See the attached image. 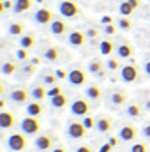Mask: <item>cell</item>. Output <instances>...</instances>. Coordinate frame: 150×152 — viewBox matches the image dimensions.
I'll return each mask as SVG.
<instances>
[{
    "mask_svg": "<svg viewBox=\"0 0 150 152\" xmlns=\"http://www.w3.org/2000/svg\"><path fill=\"white\" fill-rule=\"evenodd\" d=\"M118 11H120L122 16H131V14L134 12V7L129 4V0H124V2L118 5Z\"/></svg>",
    "mask_w": 150,
    "mask_h": 152,
    "instance_id": "cell-30",
    "label": "cell"
},
{
    "mask_svg": "<svg viewBox=\"0 0 150 152\" xmlns=\"http://www.w3.org/2000/svg\"><path fill=\"white\" fill-rule=\"evenodd\" d=\"M120 80L124 83H134V81H138L140 80V69H138V66H134V64L122 66V69H120Z\"/></svg>",
    "mask_w": 150,
    "mask_h": 152,
    "instance_id": "cell-4",
    "label": "cell"
},
{
    "mask_svg": "<svg viewBox=\"0 0 150 152\" xmlns=\"http://www.w3.org/2000/svg\"><path fill=\"white\" fill-rule=\"evenodd\" d=\"M9 34L14 36V37H21V36H25V27H23V23H18V21L11 23V25H9Z\"/></svg>",
    "mask_w": 150,
    "mask_h": 152,
    "instance_id": "cell-26",
    "label": "cell"
},
{
    "mask_svg": "<svg viewBox=\"0 0 150 152\" xmlns=\"http://www.w3.org/2000/svg\"><path fill=\"white\" fill-rule=\"evenodd\" d=\"M129 4H131L134 9H138V7H140V0H129Z\"/></svg>",
    "mask_w": 150,
    "mask_h": 152,
    "instance_id": "cell-46",
    "label": "cell"
},
{
    "mask_svg": "<svg viewBox=\"0 0 150 152\" xmlns=\"http://www.w3.org/2000/svg\"><path fill=\"white\" fill-rule=\"evenodd\" d=\"M145 110H149V112H150V99L145 101Z\"/></svg>",
    "mask_w": 150,
    "mask_h": 152,
    "instance_id": "cell-51",
    "label": "cell"
},
{
    "mask_svg": "<svg viewBox=\"0 0 150 152\" xmlns=\"http://www.w3.org/2000/svg\"><path fill=\"white\" fill-rule=\"evenodd\" d=\"M67 81H69L71 85H74V87L85 85V81H87V75H85V71H83V69H79V67H74V69H71V71H69Z\"/></svg>",
    "mask_w": 150,
    "mask_h": 152,
    "instance_id": "cell-9",
    "label": "cell"
},
{
    "mask_svg": "<svg viewBox=\"0 0 150 152\" xmlns=\"http://www.w3.org/2000/svg\"><path fill=\"white\" fill-rule=\"evenodd\" d=\"M34 145H36V149H37V151H41V152L51 151V149H53V136H51V134L42 133V134H39L37 138H36Z\"/></svg>",
    "mask_w": 150,
    "mask_h": 152,
    "instance_id": "cell-8",
    "label": "cell"
},
{
    "mask_svg": "<svg viewBox=\"0 0 150 152\" xmlns=\"http://www.w3.org/2000/svg\"><path fill=\"white\" fill-rule=\"evenodd\" d=\"M87 127H85V124L83 122H79V120H71L69 124H67V136L69 138H73V140H81V138H85L87 136Z\"/></svg>",
    "mask_w": 150,
    "mask_h": 152,
    "instance_id": "cell-5",
    "label": "cell"
},
{
    "mask_svg": "<svg viewBox=\"0 0 150 152\" xmlns=\"http://www.w3.org/2000/svg\"><path fill=\"white\" fill-rule=\"evenodd\" d=\"M16 57H18L20 60H27V58H28V50H25V48H20V50L16 51Z\"/></svg>",
    "mask_w": 150,
    "mask_h": 152,
    "instance_id": "cell-36",
    "label": "cell"
},
{
    "mask_svg": "<svg viewBox=\"0 0 150 152\" xmlns=\"http://www.w3.org/2000/svg\"><path fill=\"white\" fill-rule=\"evenodd\" d=\"M34 44H36V37H34V34H25V36L20 37V46L25 48V50L34 48Z\"/></svg>",
    "mask_w": 150,
    "mask_h": 152,
    "instance_id": "cell-27",
    "label": "cell"
},
{
    "mask_svg": "<svg viewBox=\"0 0 150 152\" xmlns=\"http://www.w3.org/2000/svg\"><path fill=\"white\" fill-rule=\"evenodd\" d=\"M149 30H150V23H149Z\"/></svg>",
    "mask_w": 150,
    "mask_h": 152,
    "instance_id": "cell-53",
    "label": "cell"
},
{
    "mask_svg": "<svg viewBox=\"0 0 150 152\" xmlns=\"http://www.w3.org/2000/svg\"><path fill=\"white\" fill-rule=\"evenodd\" d=\"M74 152H94V151H92L90 145H78Z\"/></svg>",
    "mask_w": 150,
    "mask_h": 152,
    "instance_id": "cell-39",
    "label": "cell"
},
{
    "mask_svg": "<svg viewBox=\"0 0 150 152\" xmlns=\"http://www.w3.org/2000/svg\"><path fill=\"white\" fill-rule=\"evenodd\" d=\"M110 143H111L113 147H117L118 145V142H120V138H117V136H110V140H108Z\"/></svg>",
    "mask_w": 150,
    "mask_h": 152,
    "instance_id": "cell-44",
    "label": "cell"
},
{
    "mask_svg": "<svg viewBox=\"0 0 150 152\" xmlns=\"http://www.w3.org/2000/svg\"><path fill=\"white\" fill-rule=\"evenodd\" d=\"M30 96H32V99H36V101H42V99L48 96V88H44V83H42V85H36V87H32Z\"/></svg>",
    "mask_w": 150,
    "mask_h": 152,
    "instance_id": "cell-23",
    "label": "cell"
},
{
    "mask_svg": "<svg viewBox=\"0 0 150 152\" xmlns=\"http://www.w3.org/2000/svg\"><path fill=\"white\" fill-rule=\"evenodd\" d=\"M55 20V16H53V11L51 9H46V7H41L36 11V14H34V21L39 23V25H51V21Z\"/></svg>",
    "mask_w": 150,
    "mask_h": 152,
    "instance_id": "cell-7",
    "label": "cell"
},
{
    "mask_svg": "<svg viewBox=\"0 0 150 152\" xmlns=\"http://www.w3.org/2000/svg\"><path fill=\"white\" fill-rule=\"evenodd\" d=\"M42 57H44V60H46V62L55 64V62H58V60H60V48H57V46H50V48L42 53Z\"/></svg>",
    "mask_w": 150,
    "mask_h": 152,
    "instance_id": "cell-19",
    "label": "cell"
},
{
    "mask_svg": "<svg viewBox=\"0 0 150 152\" xmlns=\"http://www.w3.org/2000/svg\"><path fill=\"white\" fill-rule=\"evenodd\" d=\"M136 136H138V129H136L134 126H131V124L122 126L120 131H118V138H120L122 142H133Z\"/></svg>",
    "mask_w": 150,
    "mask_h": 152,
    "instance_id": "cell-12",
    "label": "cell"
},
{
    "mask_svg": "<svg viewBox=\"0 0 150 152\" xmlns=\"http://www.w3.org/2000/svg\"><path fill=\"white\" fill-rule=\"evenodd\" d=\"M97 34H99V32H97V30H95V28H88V30H87V37H97Z\"/></svg>",
    "mask_w": 150,
    "mask_h": 152,
    "instance_id": "cell-42",
    "label": "cell"
},
{
    "mask_svg": "<svg viewBox=\"0 0 150 152\" xmlns=\"http://www.w3.org/2000/svg\"><path fill=\"white\" fill-rule=\"evenodd\" d=\"M69 46H73V48H81L83 44H85V41H87V34H83V32H79V30H73L71 34H69Z\"/></svg>",
    "mask_w": 150,
    "mask_h": 152,
    "instance_id": "cell-14",
    "label": "cell"
},
{
    "mask_svg": "<svg viewBox=\"0 0 150 152\" xmlns=\"http://www.w3.org/2000/svg\"><path fill=\"white\" fill-rule=\"evenodd\" d=\"M42 83H44V85H50V87H53V85L57 83V75L46 73V75L42 76Z\"/></svg>",
    "mask_w": 150,
    "mask_h": 152,
    "instance_id": "cell-33",
    "label": "cell"
},
{
    "mask_svg": "<svg viewBox=\"0 0 150 152\" xmlns=\"http://www.w3.org/2000/svg\"><path fill=\"white\" fill-rule=\"evenodd\" d=\"M143 71H145V75H147V76H150V60H147V62H145Z\"/></svg>",
    "mask_w": 150,
    "mask_h": 152,
    "instance_id": "cell-45",
    "label": "cell"
},
{
    "mask_svg": "<svg viewBox=\"0 0 150 152\" xmlns=\"http://www.w3.org/2000/svg\"><path fill=\"white\" fill-rule=\"evenodd\" d=\"M55 75H57L58 80H64V78H67V76H69V73H66L64 69H57V71H55Z\"/></svg>",
    "mask_w": 150,
    "mask_h": 152,
    "instance_id": "cell-40",
    "label": "cell"
},
{
    "mask_svg": "<svg viewBox=\"0 0 150 152\" xmlns=\"http://www.w3.org/2000/svg\"><path fill=\"white\" fill-rule=\"evenodd\" d=\"M125 113H127V117H131V118H140V117H141V106H138V104H129V106L125 108Z\"/></svg>",
    "mask_w": 150,
    "mask_h": 152,
    "instance_id": "cell-29",
    "label": "cell"
},
{
    "mask_svg": "<svg viewBox=\"0 0 150 152\" xmlns=\"http://www.w3.org/2000/svg\"><path fill=\"white\" fill-rule=\"evenodd\" d=\"M131 152H147V145L145 143H134L131 147Z\"/></svg>",
    "mask_w": 150,
    "mask_h": 152,
    "instance_id": "cell-37",
    "label": "cell"
},
{
    "mask_svg": "<svg viewBox=\"0 0 150 152\" xmlns=\"http://www.w3.org/2000/svg\"><path fill=\"white\" fill-rule=\"evenodd\" d=\"M28 92L25 90V88H12L11 90V94H9V99L14 103V104H27L28 103Z\"/></svg>",
    "mask_w": 150,
    "mask_h": 152,
    "instance_id": "cell-10",
    "label": "cell"
},
{
    "mask_svg": "<svg viewBox=\"0 0 150 152\" xmlns=\"http://www.w3.org/2000/svg\"><path fill=\"white\" fill-rule=\"evenodd\" d=\"M88 73L95 75L97 78H101V80H104V78H106V69H104V64H103L99 58L90 60V64H88Z\"/></svg>",
    "mask_w": 150,
    "mask_h": 152,
    "instance_id": "cell-13",
    "label": "cell"
},
{
    "mask_svg": "<svg viewBox=\"0 0 150 152\" xmlns=\"http://www.w3.org/2000/svg\"><path fill=\"white\" fill-rule=\"evenodd\" d=\"M120 30H131L133 28V21L129 20V16H120V20L117 21Z\"/></svg>",
    "mask_w": 150,
    "mask_h": 152,
    "instance_id": "cell-31",
    "label": "cell"
},
{
    "mask_svg": "<svg viewBox=\"0 0 150 152\" xmlns=\"http://www.w3.org/2000/svg\"><path fill=\"white\" fill-rule=\"evenodd\" d=\"M0 108H5V99H4V97L0 99Z\"/></svg>",
    "mask_w": 150,
    "mask_h": 152,
    "instance_id": "cell-52",
    "label": "cell"
},
{
    "mask_svg": "<svg viewBox=\"0 0 150 152\" xmlns=\"http://www.w3.org/2000/svg\"><path fill=\"white\" fill-rule=\"evenodd\" d=\"M106 69H110V71H118V69H122V67H120V62H118L117 58H108V60H106Z\"/></svg>",
    "mask_w": 150,
    "mask_h": 152,
    "instance_id": "cell-32",
    "label": "cell"
},
{
    "mask_svg": "<svg viewBox=\"0 0 150 152\" xmlns=\"http://www.w3.org/2000/svg\"><path fill=\"white\" fill-rule=\"evenodd\" d=\"M97 122H95V129L101 133V134H106V133H110L113 127V122L110 117H106V115H103V117H99V118H95Z\"/></svg>",
    "mask_w": 150,
    "mask_h": 152,
    "instance_id": "cell-15",
    "label": "cell"
},
{
    "mask_svg": "<svg viewBox=\"0 0 150 152\" xmlns=\"http://www.w3.org/2000/svg\"><path fill=\"white\" fill-rule=\"evenodd\" d=\"M57 9L67 20H73V18H78L79 16V7H78V4H76L74 0H60Z\"/></svg>",
    "mask_w": 150,
    "mask_h": 152,
    "instance_id": "cell-2",
    "label": "cell"
},
{
    "mask_svg": "<svg viewBox=\"0 0 150 152\" xmlns=\"http://www.w3.org/2000/svg\"><path fill=\"white\" fill-rule=\"evenodd\" d=\"M14 122H16V118H14V115L11 112H7V110L0 112V127L2 129H11L14 126Z\"/></svg>",
    "mask_w": 150,
    "mask_h": 152,
    "instance_id": "cell-17",
    "label": "cell"
},
{
    "mask_svg": "<svg viewBox=\"0 0 150 152\" xmlns=\"http://www.w3.org/2000/svg\"><path fill=\"white\" fill-rule=\"evenodd\" d=\"M44 112V108H42V104H41V101H30L28 104H27V115H30V117H41Z\"/></svg>",
    "mask_w": 150,
    "mask_h": 152,
    "instance_id": "cell-20",
    "label": "cell"
},
{
    "mask_svg": "<svg viewBox=\"0 0 150 152\" xmlns=\"http://www.w3.org/2000/svg\"><path fill=\"white\" fill-rule=\"evenodd\" d=\"M28 9H32V0H14V7H12L14 14H21Z\"/></svg>",
    "mask_w": 150,
    "mask_h": 152,
    "instance_id": "cell-22",
    "label": "cell"
},
{
    "mask_svg": "<svg viewBox=\"0 0 150 152\" xmlns=\"http://www.w3.org/2000/svg\"><path fill=\"white\" fill-rule=\"evenodd\" d=\"M85 96H87L90 101L99 103V101H101V97H103V90H101L97 85H88V87L85 88Z\"/></svg>",
    "mask_w": 150,
    "mask_h": 152,
    "instance_id": "cell-18",
    "label": "cell"
},
{
    "mask_svg": "<svg viewBox=\"0 0 150 152\" xmlns=\"http://www.w3.org/2000/svg\"><path fill=\"white\" fill-rule=\"evenodd\" d=\"M113 50H117V46L113 44V41H110V39H103L101 42H99V51H101V55H111Z\"/></svg>",
    "mask_w": 150,
    "mask_h": 152,
    "instance_id": "cell-24",
    "label": "cell"
},
{
    "mask_svg": "<svg viewBox=\"0 0 150 152\" xmlns=\"http://www.w3.org/2000/svg\"><path fill=\"white\" fill-rule=\"evenodd\" d=\"M117 53H118L120 58H131L133 53H134V48H133L129 42H122V44L117 46Z\"/></svg>",
    "mask_w": 150,
    "mask_h": 152,
    "instance_id": "cell-21",
    "label": "cell"
},
{
    "mask_svg": "<svg viewBox=\"0 0 150 152\" xmlns=\"http://www.w3.org/2000/svg\"><path fill=\"white\" fill-rule=\"evenodd\" d=\"M74 2H79V0H74Z\"/></svg>",
    "mask_w": 150,
    "mask_h": 152,
    "instance_id": "cell-54",
    "label": "cell"
},
{
    "mask_svg": "<svg viewBox=\"0 0 150 152\" xmlns=\"http://www.w3.org/2000/svg\"><path fill=\"white\" fill-rule=\"evenodd\" d=\"M50 32L53 36H57V37H62V36H66L69 32V27H67L66 20H53L51 25H50Z\"/></svg>",
    "mask_w": 150,
    "mask_h": 152,
    "instance_id": "cell-11",
    "label": "cell"
},
{
    "mask_svg": "<svg viewBox=\"0 0 150 152\" xmlns=\"http://www.w3.org/2000/svg\"><path fill=\"white\" fill-rule=\"evenodd\" d=\"M4 5H5V9H11V7H14V5L11 4V0H4Z\"/></svg>",
    "mask_w": 150,
    "mask_h": 152,
    "instance_id": "cell-49",
    "label": "cell"
},
{
    "mask_svg": "<svg viewBox=\"0 0 150 152\" xmlns=\"http://www.w3.org/2000/svg\"><path fill=\"white\" fill-rule=\"evenodd\" d=\"M27 145H28V140H27V134L25 133H12L7 138V147H9V151H12V152L25 151Z\"/></svg>",
    "mask_w": 150,
    "mask_h": 152,
    "instance_id": "cell-3",
    "label": "cell"
},
{
    "mask_svg": "<svg viewBox=\"0 0 150 152\" xmlns=\"http://www.w3.org/2000/svg\"><path fill=\"white\" fill-rule=\"evenodd\" d=\"M141 134H143L145 138H150V124H147V126L141 129Z\"/></svg>",
    "mask_w": 150,
    "mask_h": 152,
    "instance_id": "cell-43",
    "label": "cell"
},
{
    "mask_svg": "<svg viewBox=\"0 0 150 152\" xmlns=\"http://www.w3.org/2000/svg\"><path fill=\"white\" fill-rule=\"evenodd\" d=\"M88 112H90V104L87 99L78 97L71 103V113L74 117H85V115H88Z\"/></svg>",
    "mask_w": 150,
    "mask_h": 152,
    "instance_id": "cell-6",
    "label": "cell"
},
{
    "mask_svg": "<svg viewBox=\"0 0 150 152\" xmlns=\"http://www.w3.org/2000/svg\"><path fill=\"white\" fill-rule=\"evenodd\" d=\"M111 149H113V145L108 142V143H103V145H101L99 152H111Z\"/></svg>",
    "mask_w": 150,
    "mask_h": 152,
    "instance_id": "cell-41",
    "label": "cell"
},
{
    "mask_svg": "<svg viewBox=\"0 0 150 152\" xmlns=\"http://www.w3.org/2000/svg\"><path fill=\"white\" fill-rule=\"evenodd\" d=\"M50 99H51V106L53 108H66L67 103H69V99H67V96L64 92L58 94V96H55V97H50Z\"/></svg>",
    "mask_w": 150,
    "mask_h": 152,
    "instance_id": "cell-25",
    "label": "cell"
},
{
    "mask_svg": "<svg viewBox=\"0 0 150 152\" xmlns=\"http://www.w3.org/2000/svg\"><path fill=\"white\" fill-rule=\"evenodd\" d=\"M81 122L85 124V127H87V129H94V127H95V122H97V120H95L94 117H90V115H85Z\"/></svg>",
    "mask_w": 150,
    "mask_h": 152,
    "instance_id": "cell-34",
    "label": "cell"
},
{
    "mask_svg": "<svg viewBox=\"0 0 150 152\" xmlns=\"http://www.w3.org/2000/svg\"><path fill=\"white\" fill-rule=\"evenodd\" d=\"M125 101H127V96H125V92H124V90H120V88L113 90L111 94H110V104L115 106V108H118V106L125 104Z\"/></svg>",
    "mask_w": 150,
    "mask_h": 152,
    "instance_id": "cell-16",
    "label": "cell"
},
{
    "mask_svg": "<svg viewBox=\"0 0 150 152\" xmlns=\"http://www.w3.org/2000/svg\"><path fill=\"white\" fill-rule=\"evenodd\" d=\"M30 64H34V66H37V64H39V58H37V57H34V58L30 60Z\"/></svg>",
    "mask_w": 150,
    "mask_h": 152,
    "instance_id": "cell-50",
    "label": "cell"
},
{
    "mask_svg": "<svg viewBox=\"0 0 150 152\" xmlns=\"http://www.w3.org/2000/svg\"><path fill=\"white\" fill-rule=\"evenodd\" d=\"M51 152H67V151H66L64 147H53V149H51Z\"/></svg>",
    "mask_w": 150,
    "mask_h": 152,
    "instance_id": "cell-48",
    "label": "cell"
},
{
    "mask_svg": "<svg viewBox=\"0 0 150 152\" xmlns=\"http://www.w3.org/2000/svg\"><path fill=\"white\" fill-rule=\"evenodd\" d=\"M117 32V27L113 25V23H108V25H104V34L106 36H113Z\"/></svg>",
    "mask_w": 150,
    "mask_h": 152,
    "instance_id": "cell-38",
    "label": "cell"
},
{
    "mask_svg": "<svg viewBox=\"0 0 150 152\" xmlns=\"http://www.w3.org/2000/svg\"><path fill=\"white\" fill-rule=\"evenodd\" d=\"M20 127H21V133H25L27 136H36V134H39V131H41V122H39L37 117L27 115L20 122Z\"/></svg>",
    "mask_w": 150,
    "mask_h": 152,
    "instance_id": "cell-1",
    "label": "cell"
},
{
    "mask_svg": "<svg viewBox=\"0 0 150 152\" xmlns=\"http://www.w3.org/2000/svg\"><path fill=\"white\" fill-rule=\"evenodd\" d=\"M58 94H62V87L53 85V87L48 88V97H55V96H58Z\"/></svg>",
    "mask_w": 150,
    "mask_h": 152,
    "instance_id": "cell-35",
    "label": "cell"
},
{
    "mask_svg": "<svg viewBox=\"0 0 150 152\" xmlns=\"http://www.w3.org/2000/svg\"><path fill=\"white\" fill-rule=\"evenodd\" d=\"M0 71H2L4 76H12V75L18 73V66H16L14 62H4L2 67H0Z\"/></svg>",
    "mask_w": 150,
    "mask_h": 152,
    "instance_id": "cell-28",
    "label": "cell"
},
{
    "mask_svg": "<svg viewBox=\"0 0 150 152\" xmlns=\"http://www.w3.org/2000/svg\"><path fill=\"white\" fill-rule=\"evenodd\" d=\"M101 21H103L104 25H108V23H113V20H111V18H110V16H104V18H103Z\"/></svg>",
    "mask_w": 150,
    "mask_h": 152,
    "instance_id": "cell-47",
    "label": "cell"
}]
</instances>
